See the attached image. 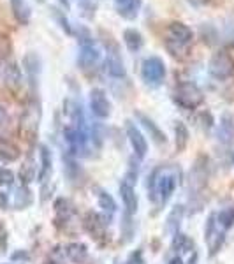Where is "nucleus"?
Masks as SVG:
<instances>
[{"mask_svg": "<svg viewBox=\"0 0 234 264\" xmlns=\"http://www.w3.org/2000/svg\"><path fill=\"white\" fill-rule=\"evenodd\" d=\"M180 183V169L174 166H162L150 176V195L157 205L164 206L171 199Z\"/></svg>", "mask_w": 234, "mask_h": 264, "instance_id": "1", "label": "nucleus"}, {"mask_svg": "<svg viewBox=\"0 0 234 264\" xmlns=\"http://www.w3.org/2000/svg\"><path fill=\"white\" fill-rule=\"evenodd\" d=\"M203 101L204 95L196 83H180L176 86V90H174V102L183 107V109H196V107H199L203 104Z\"/></svg>", "mask_w": 234, "mask_h": 264, "instance_id": "2", "label": "nucleus"}, {"mask_svg": "<svg viewBox=\"0 0 234 264\" xmlns=\"http://www.w3.org/2000/svg\"><path fill=\"white\" fill-rule=\"evenodd\" d=\"M208 73L219 81L231 78L234 74V58L231 57V53H227L225 50H219L217 53H213L208 62Z\"/></svg>", "mask_w": 234, "mask_h": 264, "instance_id": "3", "label": "nucleus"}, {"mask_svg": "<svg viewBox=\"0 0 234 264\" xmlns=\"http://www.w3.org/2000/svg\"><path fill=\"white\" fill-rule=\"evenodd\" d=\"M141 78L146 85H160L166 78V63L158 57H148L141 63Z\"/></svg>", "mask_w": 234, "mask_h": 264, "instance_id": "4", "label": "nucleus"}, {"mask_svg": "<svg viewBox=\"0 0 234 264\" xmlns=\"http://www.w3.org/2000/svg\"><path fill=\"white\" fill-rule=\"evenodd\" d=\"M224 234L225 229L219 224V220H217V213H212L204 229V239L208 243V249L212 255H215L220 250L222 243H224Z\"/></svg>", "mask_w": 234, "mask_h": 264, "instance_id": "5", "label": "nucleus"}, {"mask_svg": "<svg viewBox=\"0 0 234 264\" xmlns=\"http://www.w3.org/2000/svg\"><path fill=\"white\" fill-rule=\"evenodd\" d=\"M101 60V50L95 46L93 42L88 44H79V53H78V67L81 71H90Z\"/></svg>", "mask_w": 234, "mask_h": 264, "instance_id": "6", "label": "nucleus"}, {"mask_svg": "<svg viewBox=\"0 0 234 264\" xmlns=\"http://www.w3.org/2000/svg\"><path fill=\"white\" fill-rule=\"evenodd\" d=\"M90 111L97 118H108L111 115V104L102 88H93L90 92Z\"/></svg>", "mask_w": 234, "mask_h": 264, "instance_id": "7", "label": "nucleus"}, {"mask_svg": "<svg viewBox=\"0 0 234 264\" xmlns=\"http://www.w3.org/2000/svg\"><path fill=\"white\" fill-rule=\"evenodd\" d=\"M104 71H106V74L114 79H124L127 76L124 60H122V57L118 55L116 46L108 48V57H106V62H104Z\"/></svg>", "mask_w": 234, "mask_h": 264, "instance_id": "8", "label": "nucleus"}, {"mask_svg": "<svg viewBox=\"0 0 234 264\" xmlns=\"http://www.w3.org/2000/svg\"><path fill=\"white\" fill-rule=\"evenodd\" d=\"M194 39V32L192 29H189L185 23L181 21H173L168 27V41L181 44V46H190Z\"/></svg>", "mask_w": 234, "mask_h": 264, "instance_id": "9", "label": "nucleus"}, {"mask_svg": "<svg viewBox=\"0 0 234 264\" xmlns=\"http://www.w3.org/2000/svg\"><path fill=\"white\" fill-rule=\"evenodd\" d=\"M127 138L130 141V146L136 151V155L139 159L146 157V151H148V143H146V138L143 136V132L137 129L136 123L127 122Z\"/></svg>", "mask_w": 234, "mask_h": 264, "instance_id": "10", "label": "nucleus"}, {"mask_svg": "<svg viewBox=\"0 0 234 264\" xmlns=\"http://www.w3.org/2000/svg\"><path fill=\"white\" fill-rule=\"evenodd\" d=\"M208 164H206L204 157H199L196 161V166H194L192 173H190V185L194 187L196 192H201L206 183V176H208Z\"/></svg>", "mask_w": 234, "mask_h": 264, "instance_id": "11", "label": "nucleus"}, {"mask_svg": "<svg viewBox=\"0 0 234 264\" xmlns=\"http://www.w3.org/2000/svg\"><path fill=\"white\" fill-rule=\"evenodd\" d=\"M23 69H25L32 85H35L39 74H41V58H39V55L34 53V51H29V53L23 57Z\"/></svg>", "mask_w": 234, "mask_h": 264, "instance_id": "12", "label": "nucleus"}, {"mask_svg": "<svg viewBox=\"0 0 234 264\" xmlns=\"http://www.w3.org/2000/svg\"><path fill=\"white\" fill-rule=\"evenodd\" d=\"M39 118H41V111H39V104L32 102L27 113L21 118V129L30 134H35L39 129Z\"/></svg>", "mask_w": 234, "mask_h": 264, "instance_id": "13", "label": "nucleus"}, {"mask_svg": "<svg viewBox=\"0 0 234 264\" xmlns=\"http://www.w3.org/2000/svg\"><path fill=\"white\" fill-rule=\"evenodd\" d=\"M120 195H122V201H124V206L127 208V213L132 215L136 213L137 210V194L134 190V185L129 182H122L120 185Z\"/></svg>", "mask_w": 234, "mask_h": 264, "instance_id": "14", "label": "nucleus"}, {"mask_svg": "<svg viewBox=\"0 0 234 264\" xmlns=\"http://www.w3.org/2000/svg\"><path fill=\"white\" fill-rule=\"evenodd\" d=\"M116 13L125 19H136L141 9V0H114Z\"/></svg>", "mask_w": 234, "mask_h": 264, "instance_id": "15", "label": "nucleus"}, {"mask_svg": "<svg viewBox=\"0 0 234 264\" xmlns=\"http://www.w3.org/2000/svg\"><path fill=\"white\" fill-rule=\"evenodd\" d=\"M136 117H137V120H139L141 125L145 127L146 130H148L150 138H152L153 141L157 143V145H164V143H166V134H164V132H162L160 129H158L157 123L153 122L152 118L146 117V115L139 113V111H137V113H136Z\"/></svg>", "mask_w": 234, "mask_h": 264, "instance_id": "16", "label": "nucleus"}, {"mask_svg": "<svg viewBox=\"0 0 234 264\" xmlns=\"http://www.w3.org/2000/svg\"><path fill=\"white\" fill-rule=\"evenodd\" d=\"M4 81H6V85L9 88H19L23 83V74H21V69L18 67V63L11 62L6 65V69H4Z\"/></svg>", "mask_w": 234, "mask_h": 264, "instance_id": "17", "label": "nucleus"}, {"mask_svg": "<svg viewBox=\"0 0 234 264\" xmlns=\"http://www.w3.org/2000/svg\"><path fill=\"white\" fill-rule=\"evenodd\" d=\"M124 42H125L127 50H129L130 53H137V51L143 48V44H145V39H143L139 30L125 29L124 30Z\"/></svg>", "mask_w": 234, "mask_h": 264, "instance_id": "18", "label": "nucleus"}, {"mask_svg": "<svg viewBox=\"0 0 234 264\" xmlns=\"http://www.w3.org/2000/svg\"><path fill=\"white\" fill-rule=\"evenodd\" d=\"M11 7H13V14H14V18L18 19V23L29 25L32 11L29 7V4H27V0H11Z\"/></svg>", "mask_w": 234, "mask_h": 264, "instance_id": "19", "label": "nucleus"}, {"mask_svg": "<svg viewBox=\"0 0 234 264\" xmlns=\"http://www.w3.org/2000/svg\"><path fill=\"white\" fill-rule=\"evenodd\" d=\"M0 157L6 162H14L19 157V148L14 141L0 138Z\"/></svg>", "mask_w": 234, "mask_h": 264, "instance_id": "20", "label": "nucleus"}, {"mask_svg": "<svg viewBox=\"0 0 234 264\" xmlns=\"http://www.w3.org/2000/svg\"><path fill=\"white\" fill-rule=\"evenodd\" d=\"M39 157H41V169H39L37 180L39 182H44L48 174L51 173V151L46 145L39 146Z\"/></svg>", "mask_w": 234, "mask_h": 264, "instance_id": "21", "label": "nucleus"}, {"mask_svg": "<svg viewBox=\"0 0 234 264\" xmlns=\"http://www.w3.org/2000/svg\"><path fill=\"white\" fill-rule=\"evenodd\" d=\"M219 139L222 143H229L234 136V120L231 115H224L220 120V125H219V132H217Z\"/></svg>", "mask_w": 234, "mask_h": 264, "instance_id": "22", "label": "nucleus"}, {"mask_svg": "<svg viewBox=\"0 0 234 264\" xmlns=\"http://www.w3.org/2000/svg\"><path fill=\"white\" fill-rule=\"evenodd\" d=\"M65 255L73 262H83L88 257V250L83 243H71V245L65 247Z\"/></svg>", "mask_w": 234, "mask_h": 264, "instance_id": "23", "label": "nucleus"}, {"mask_svg": "<svg viewBox=\"0 0 234 264\" xmlns=\"http://www.w3.org/2000/svg\"><path fill=\"white\" fill-rule=\"evenodd\" d=\"M183 213H185V210H183V206H180V205L174 206L171 210V213H169V217H168V231L171 234L178 233V227H180V224H181Z\"/></svg>", "mask_w": 234, "mask_h": 264, "instance_id": "24", "label": "nucleus"}, {"mask_svg": "<svg viewBox=\"0 0 234 264\" xmlns=\"http://www.w3.org/2000/svg\"><path fill=\"white\" fill-rule=\"evenodd\" d=\"M85 226H86V229L90 231V234L95 236V238H101V236L104 234V222H102V220L99 218V215L88 213Z\"/></svg>", "mask_w": 234, "mask_h": 264, "instance_id": "25", "label": "nucleus"}, {"mask_svg": "<svg viewBox=\"0 0 234 264\" xmlns=\"http://www.w3.org/2000/svg\"><path fill=\"white\" fill-rule=\"evenodd\" d=\"M174 136H176L178 151L185 150L187 145H189V129L185 127L183 122H176V125H174Z\"/></svg>", "mask_w": 234, "mask_h": 264, "instance_id": "26", "label": "nucleus"}, {"mask_svg": "<svg viewBox=\"0 0 234 264\" xmlns=\"http://www.w3.org/2000/svg\"><path fill=\"white\" fill-rule=\"evenodd\" d=\"M97 199H99V206H101L102 210L106 211V213L113 215L114 211H116V203H114V199L111 197L108 192L99 190V192H97Z\"/></svg>", "mask_w": 234, "mask_h": 264, "instance_id": "27", "label": "nucleus"}, {"mask_svg": "<svg viewBox=\"0 0 234 264\" xmlns=\"http://www.w3.org/2000/svg\"><path fill=\"white\" fill-rule=\"evenodd\" d=\"M32 203V195H30V190L27 189V187H19L18 190H16V195H14V205L16 208H27Z\"/></svg>", "mask_w": 234, "mask_h": 264, "instance_id": "28", "label": "nucleus"}, {"mask_svg": "<svg viewBox=\"0 0 234 264\" xmlns=\"http://www.w3.org/2000/svg\"><path fill=\"white\" fill-rule=\"evenodd\" d=\"M51 14H53V18L57 19V23L60 25V29H62L63 32H65L67 35H73V27H71L69 19L65 18V14H63L60 9L53 7V9H51Z\"/></svg>", "mask_w": 234, "mask_h": 264, "instance_id": "29", "label": "nucleus"}, {"mask_svg": "<svg viewBox=\"0 0 234 264\" xmlns=\"http://www.w3.org/2000/svg\"><path fill=\"white\" fill-rule=\"evenodd\" d=\"M76 2H78V7H79V13H81V16L92 19L95 16V4L92 2V0H76Z\"/></svg>", "mask_w": 234, "mask_h": 264, "instance_id": "30", "label": "nucleus"}, {"mask_svg": "<svg viewBox=\"0 0 234 264\" xmlns=\"http://www.w3.org/2000/svg\"><path fill=\"white\" fill-rule=\"evenodd\" d=\"M217 220H219L220 226L227 231L234 224V210H224L220 211V213H217Z\"/></svg>", "mask_w": 234, "mask_h": 264, "instance_id": "31", "label": "nucleus"}, {"mask_svg": "<svg viewBox=\"0 0 234 264\" xmlns=\"http://www.w3.org/2000/svg\"><path fill=\"white\" fill-rule=\"evenodd\" d=\"M14 174L9 169H0V185H13Z\"/></svg>", "mask_w": 234, "mask_h": 264, "instance_id": "32", "label": "nucleus"}, {"mask_svg": "<svg viewBox=\"0 0 234 264\" xmlns=\"http://www.w3.org/2000/svg\"><path fill=\"white\" fill-rule=\"evenodd\" d=\"M21 180L25 183L34 180V166H32V164H25V166L21 167Z\"/></svg>", "mask_w": 234, "mask_h": 264, "instance_id": "33", "label": "nucleus"}, {"mask_svg": "<svg viewBox=\"0 0 234 264\" xmlns=\"http://www.w3.org/2000/svg\"><path fill=\"white\" fill-rule=\"evenodd\" d=\"M185 241H187V238H185L183 234L176 233V234H174L173 249H178V250H181V249H183V245H185Z\"/></svg>", "mask_w": 234, "mask_h": 264, "instance_id": "34", "label": "nucleus"}, {"mask_svg": "<svg viewBox=\"0 0 234 264\" xmlns=\"http://www.w3.org/2000/svg\"><path fill=\"white\" fill-rule=\"evenodd\" d=\"M127 264H145V259H143V254L141 252H136V254L130 255L129 262Z\"/></svg>", "mask_w": 234, "mask_h": 264, "instance_id": "35", "label": "nucleus"}, {"mask_svg": "<svg viewBox=\"0 0 234 264\" xmlns=\"http://www.w3.org/2000/svg\"><path fill=\"white\" fill-rule=\"evenodd\" d=\"M6 123H7V111H6V107L0 104V130L6 127Z\"/></svg>", "mask_w": 234, "mask_h": 264, "instance_id": "36", "label": "nucleus"}, {"mask_svg": "<svg viewBox=\"0 0 234 264\" xmlns=\"http://www.w3.org/2000/svg\"><path fill=\"white\" fill-rule=\"evenodd\" d=\"M13 261H18V259H23V261H25V259H29V254H27V252H16V254H13Z\"/></svg>", "mask_w": 234, "mask_h": 264, "instance_id": "37", "label": "nucleus"}, {"mask_svg": "<svg viewBox=\"0 0 234 264\" xmlns=\"http://www.w3.org/2000/svg\"><path fill=\"white\" fill-rule=\"evenodd\" d=\"M190 4H192L194 7H201V6H206V4H209L212 0H189Z\"/></svg>", "mask_w": 234, "mask_h": 264, "instance_id": "38", "label": "nucleus"}, {"mask_svg": "<svg viewBox=\"0 0 234 264\" xmlns=\"http://www.w3.org/2000/svg\"><path fill=\"white\" fill-rule=\"evenodd\" d=\"M0 206L7 208V194H0Z\"/></svg>", "mask_w": 234, "mask_h": 264, "instance_id": "39", "label": "nucleus"}, {"mask_svg": "<svg viewBox=\"0 0 234 264\" xmlns=\"http://www.w3.org/2000/svg\"><path fill=\"white\" fill-rule=\"evenodd\" d=\"M58 2L62 4V7H65V11L71 9V2H69V0H58Z\"/></svg>", "mask_w": 234, "mask_h": 264, "instance_id": "40", "label": "nucleus"}, {"mask_svg": "<svg viewBox=\"0 0 234 264\" xmlns=\"http://www.w3.org/2000/svg\"><path fill=\"white\" fill-rule=\"evenodd\" d=\"M168 264H183V261H181L180 257H174V259H171V261H169Z\"/></svg>", "mask_w": 234, "mask_h": 264, "instance_id": "41", "label": "nucleus"}, {"mask_svg": "<svg viewBox=\"0 0 234 264\" xmlns=\"http://www.w3.org/2000/svg\"><path fill=\"white\" fill-rule=\"evenodd\" d=\"M196 261H197V254H194V257H190V262L189 264H196Z\"/></svg>", "mask_w": 234, "mask_h": 264, "instance_id": "42", "label": "nucleus"}, {"mask_svg": "<svg viewBox=\"0 0 234 264\" xmlns=\"http://www.w3.org/2000/svg\"><path fill=\"white\" fill-rule=\"evenodd\" d=\"M35 2H37V4H44L46 0H35Z\"/></svg>", "mask_w": 234, "mask_h": 264, "instance_id": "43", "label": "nucleus"}, {"mask_svg": "<svg viewBox=\"0 0 234 264\" xmlns=\"http://www.w3.org/2000/svg\"><path fill=\"white\" fill-rule=\"evenodd\" d=\"M46 264H55V262H46Z\"/></svg>", "mask_w": 234, "mask_h": 264, "instance_id": "44", "label": "nucleus"}, {"mask_svg": "<svg viewBox=\"0 0 234 264\" xmlns=\"http://www.w3.org/2000/svg\"><path fill=\"white\" fill-rule=\"evenodd\" d=\"M232 161H234V153H232Z\"/></svg>", "mask_w": 234, "mask_h": 264, "instance_id": "45", "label": "nucleus"}, {"mask_svg": "<svg viewBox=\"0 0 234 264\" xmlns=\"http://www.w3.org/2000/svg\"><path fill=\"white\" fill-rule=\"evenodd\" d=\"M19 264H23V262H19Z\"/></svg>", "mask_w": 234, "mask_h": 264, "instance_id": "46", "label": "nucleus"}]
</instances>
